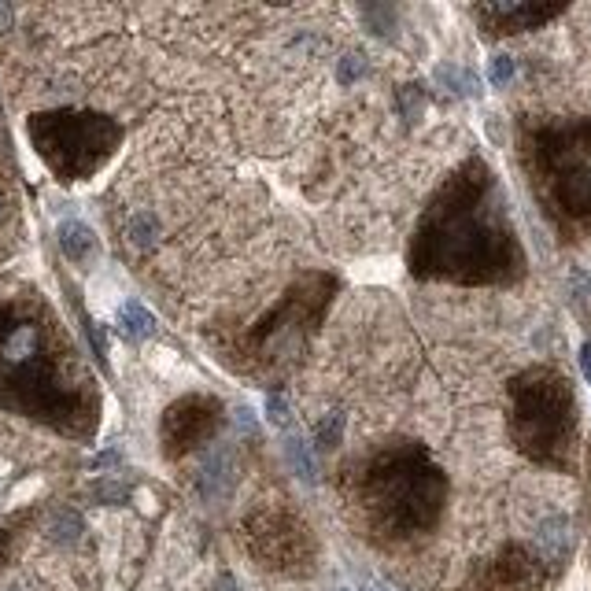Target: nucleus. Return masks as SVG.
Here are the masks:
<instances>
[{"label":"nucleus","instance_id":"39448f33","mask_svg":"<svg viewBox=\"0 0 591 591\" xmlns=\"http://www.w3.org/2000/svg\"><path fill=\"white\" fill-rule=\"evenodd\" d=\"M507 436L521 459L566 473L577 462L580 407L569 377L555 366H529L507 385Z\"/></svg>","mask_w":591,"mask_h":591},{"label":"nucleus","instance_id":"2eb2a0df","mask_svg":"<svg viewBox=\"0 0 591 591\" xmlns=\"http://www.w3.org/2000/svg\"><path fill=\"white\" fill-rule=\"evenodd\" d=\"M78 536H82V518L78 514H60L52 521V540L56 543H74Z\"/></svg>","mask_w":591,"mask_h":591},{"label":"nucleus","instance_id":"9d476101","mask_svg":"<svg viewBox=\"0 0 591 591\" xmlns=\"http://www.w3.org/2000/svg\"><path fill=\"white\" fill-rule=\"evenodd\" d=\"M566 12V4H532V0H488L473 8V19L488 37H514L540 30Z\"/></svg>","mask_w":591,"mask_h":591},{"label":"nucleus","instance_id":"20e7f679","mask_svg":"<svg viewBox=\"0 0 591 591\" xmlns=\"http://www.w3.org/2000/svg\"><path fill=\"white\" fill-rule=\"evenodd\" d=\"M518 159L532 200L562 241L591 233V115L521 119Z\"/></svg>","mask_w":591,"mask_h":591},{"label":"nucleus","instance_id":"6e6552de","mask_svg":"<svg viewBox=\"0 0 591 591\" xmlns=\"http://www.w3.org/2000/svg\"><path fill=\"white\" fill-rule=\"evenodd\" d=\"M222 425V403L211 396H185L163 414V451L178 459L185 451L200 447L218 433Z\"/></svg>","mask_w":591,"mask_h":591},{"label":"nucleus","instance_id":"7ed1b4c3","mask_svg":"<svg viewBox=\"0 0 591 591\" xmlns=\"http://www.w3.org/2000/svg\"><path fill=\"white\" fill-rule=\"evenodd\" d=\"M351 492L366 525L385 540H414L436 529L447 503V473L418 440H392L355 466Z\"/></svg>","mask_w":591,"mask_h":591},{"label":"nucleus","instance_id":"1a4fd4ad","mask_svg":"<svg viewBox=\"0 0 591 591\" xmlns=\"http://www.w3.org/2000/svg\"><path fill=\"white\" fill-rule=\"evenodd\" d=\"M543 584V562L521 543H507L495 558H488L470 591H536Z\"/></svg>","mask_w":591,"mask_h":591},{"label":"nucleus","instance_id":"4be33fe9","mask_svg":"<svg viewBox=\"0 0 591 591\" xmlns=\"http://www.w3.org/2000/svg\"><path fill=\"white\" fill-rule=\"evenodd\" d=\"M580 366H584V374H588V381H591V344L580 348Z\"/></svg>","mask_w":591,"mask_h":591},{"label":"nucleus","instance_id":"dca6fc26","mask_svg":"<svg viewBox=\"0 0 591 591\" xmlns=\"http://www.w3.org/2000/svg\"><path fill=\"white\" fill-rule=\"evenodd\" d=\"M266 418L278 425V429L292 425V407H289V399L281 396V392H270V396H266Z\"/></svg>","mask_w":591,"mask_h":591},{"label":"nucleus","instance_id":"a211bd4d","mask_svg":"<svg viewBox=\"0 0 591 591\" xmlns=\"http://www.w3.org/2000/svg\"><path fill=\"white\" fill-rule=\"evenodd\" d=\"M93 499H97V503H126V499H130V488L119 481H100V484H93Z\"/></svg>","mask_w":591,"mask_h":591},{"label":"nucleus","instance_id":"4468645a","mask_svg":"<svg viewBox=\"0 0 591 591\" xmlns=\"http://www.w3.org/2000/svg\"><path fill=\"white\" fill-rule=\"evenodd\" d=\"M156 233H159V222H156V215H148V211H141V215L130 222V241L137 244V248H148V244L156 241Z\"/></svg>","mask_w":591,"mask_h":591},{"label":"nucleus","instance_id":"aec40b11","mask_svg":"<svg viewBox=\"0 0 591 591\" xmlns=\"http://www.w3.org/2000/svg\"><path fill=\"white\" fill-rule=\"evenodd\" d=\"M362 71H366V60H362L359 52H351V56H344L340 60V67H337V78L344 85H355L362 78Z\"/></svg>","mask_w":591,"mask_h":591},{"label":"nucleus","instance_id":"f03ea898","mask_svg":"<svg viewBox=\"0 0 591 591\" xmlns=\"http://www.w3.org/2000/svg\"><path fill=\"white\" fill-rule=\"evenodd\" d=\"M71 348L52 318L23 303L0 307V407L34 414L67 433L93 429V396L71 374Z\"/></svg>","mask_w":591,"mask_h":591},{"label":"nucleus","instance_id":"f3484780","mask_svg":"<svg viewBox=\"0 0 591 591\" xmlns=\"http://www.w3.org/2000/svg\"><path fill=\"white\" fill-rule=\"evenodd\" d=\"M285 451H289L292 466H296V473H300L303 481H314V462H311V455H307L303 440H289V444H285Z\"/></svg>","mask_w":591,"mask_h":591},{"label":"nucleus","instance_id":"ddd939ff","mask_svg":"<svg viewBox=\"0 0 591 591\" xmlns=\"http://www.w3.org/2000/svg\"><path fill=\"white\" fill-rule=\"evenodd\" d=\"M119 326L130 340H145V337L156 333V318H152L148 307H141L137 300H126L122 303V311H119Z\"/></svg>","mask_w":591,"mask_h":591},{"label":"nucleus","instance_id":"f257e3e1","mask_svg":"<svg viewBox=\"0 0 591 591\" xmlns=\"http://www.w3.org/2000/svg\"><path fill=\"white\" fill-rule=\"evenodd\" d=\"M407 266L418 281L462 289H507L525 278V248L510 222L495 170L470 156L429 196L411 237Z\"/></svg>","mask_w":591,"mask_h":591},{"label":"nucleus","instance_id":"0eeeda50","mask_svg":"<svg viewBox=\"0 0 591 591\" xmlns=\"http://www.w3.org/2000/svg\"><path fill=\"white\" fill-rule=\"evenodd\" d=\"M248 547H252V555H259L274 569H296L311 558L307 529L289 514H278V510L248 518Z\"/></svg>","mask_w":591,"mask_h":591},{"label":"nucleus","instance_id":"b1692460","mask_svg":"<svg viewBox=\"0 0 591 591\" xmlns=\"http://www.w3.org/2000/svg\"><path fill=\"white\" fill-rule=\"evenodd\" d=\"M218 591H237V588H233V577H222V580H218Z\"/></svg>","mask_w":591,"mask_h":591},{"label":"nucleus","instance_id":"6ab92c4d","mask_svg":"<svg viewBox=\"0 0 591 591\" xmlns=\"http://www.w3.org/2000/svg\"><path fill=\"white\" fill-rule=\"evenodd\" d=\"M340 436H344V414H329L326 422L318 425V440H322V447H337Z\"/></svg>","mask_w":591,"mask_h":591},{"label":"nucleus","instance_id":"f8f14e48","mask_svg":"<svg viewBox=\"0 0 591 591\" xmlns=\"http://www.w3.org/2000/svg\"><path fill=\"white\" fill-rule=\"evenodd\" d=\"M60 248L71 263H85L89 255L97 252V237H93V230H89L85 222H74L71 218V222L60 226Z\"/></svg>","mask_w":591,"mask_h":591},{"label":"nucleus","instance_id":"393cba45","mask_svg":"<svg viewBox=\"0 0 591 591\" xmlns=\"http://www.w3.org/2000/svg\"><path fill=\"white\" fill-rule=\"evenodd\" d=\"M584 462H588V477H591V440H588V455H584Z\"/></svg>","mask_w":591,"mask_h":591},{"label":"nucleus","instance_id":"412c9836","mask_svg":"<svg viewBox=\"0 0 591 591\" xmlns=\"http://www.w3.org/2000/svg\"><path fill=\"white\" fill-rule=\"evenodd\" d=\"M510 71H514V67H510L507 56H495V60H492V82H495V85H503V82L510 78Z\"/></svg>","mask_w":591,"mask_h":591},{"label":"nucleus","instance_id":"5701e85b","mask_svg":"<svg viewBox=\"0 0 591 591\" xmlns=\"http://www.w3.org/2000/svg\"><path fill=\"white\" fill-rule=\"evenodd\" d=\"M12 8H0V34H4V30H12Z\"/></svg>","mask_w":591,"mask_h":591},{"label":"nucleus","instance_id":"423d86ee","mask_svg":"<svg viewBox=\"0 0 591 591\" xmlns=\"http://www.w3.org/2000/svg\"><path fill=\"white\" fill-rule=\"evenodd\" d=\"M30 137L41 159L63 181H78L89 178L115 152L122 133L115 122L93 111H52L30 119Z\"/></svg>","mask_w":591,"mask_h":591},{"label":"nucleus","instance_id":"9b49d317","mask_svg":"<svg viewBox=\"0 0 591 591\" xmlns=\"http://www.w3.org/2000/svg\"><path fill=\"white\" fill-rule=\"evenodd\" d=\"M196 488L204 499H222V495H230L233 488V459L230 451H211L196 473Z\"/></svg>","mask_w":591,"mask_h":591}]
</instances>
